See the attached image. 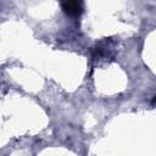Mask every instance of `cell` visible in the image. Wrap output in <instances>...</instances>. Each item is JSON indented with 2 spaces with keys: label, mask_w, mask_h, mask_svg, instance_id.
I'll return each mask as SVG.
<instances>
[{
  "label": "cell",
  "mask_w": 156,
  "mask_h": 156,
  "mask_svg": "<svg viewBox=\"0 0 156 156\" xmlns=\"http://www.w3.org/2000/svg\"><path fill=\"white\" fill-rule=\"evenodd\" d=\"M62 10L69 16H79L83 12V1L82 0H63Z\"/></svg>",
  "instance_id": "1"
}]
</instances>
